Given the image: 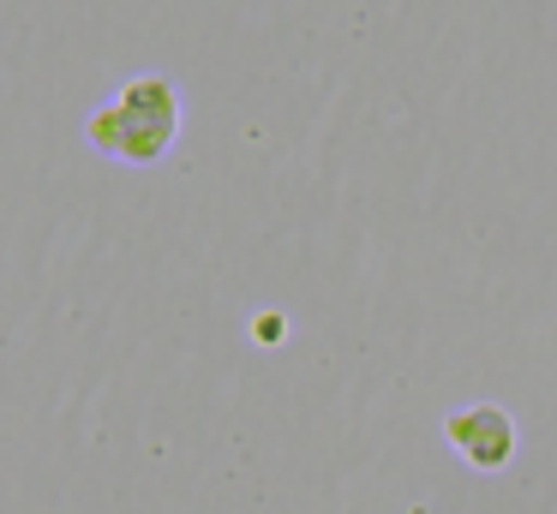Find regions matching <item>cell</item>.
<instances>
[{
  "label": "cell",
  "mask_w": 557,
  "mask_h": 514,
  "mask_svg": "<svg viewBox=\"0 0 557 514\" xmlns=\"http://www.w3.org/2000/svg\"><path fill=\"white\" fill-rule=\"evenodd\" d=\"M181 138V90L169 78H133L109 108L85 120V143L102 150L109 162L150 167L169 155V143Z\"/></svg>",
  "instance_id": "obj_1"
},
{
  "label": "cell",
  "mask_w": 557,
  "mask_h": 514,
  "mask_svg": "<svg viewBox=\"0 0 557 514\" xmlns=\"http://www.w3.org/2000/svg\"><path fill=\"white\" fill-rule=\"evenodd\" d=\"M444 442L473 466V473H504V466L516 461V418L497 401L456 406V413L444 418Z\"/></svg>",
  "instance_id": "obj_2"
}]
</instances>
